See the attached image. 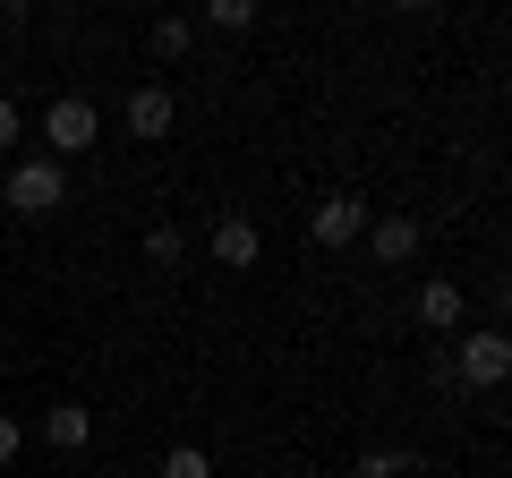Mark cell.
I'll return each mask as SVG.
<instances>
[{
	"instance_id": "1",
	"label": "cell",
	"mask_w": 512,
	"mask_h": 478,
	"mask_svg": "<svg viewBox=\"0 0 512 478\" xmlns=\"http://www.w3.org/2000/svg\"><path fill=\"white\" fill-rule=\"evenodd\" d=\"M0 197H9V214H18V222H52L60 205H69V163L26 154V163L9 171V188H0Z\"/></svg>"
},
{
	"instance_id": "2",
	"label": "cell",
	"mask_w": 512,
	"mask_h": 478,
	"mask_svg": "<svg viewBox=\"0 0 512 478\" xmlns=\"http://www.w3.org/2000/svg\"><path fill=\"white\" fill-rule=\"evenodd\" d=\"M103 146V111L86 103V94H52V111H43V154L52 163H77V154Z\"/></svg>"
},
{
	"instance_id": "3",
	"label": "cell",
	"mask_w": 512,
	"mask_h": 478,
	"mask_svg": "<svg viewBox=\"0 0 512 478\" xmlns=\"http://www.w3.org/2000/svg\"><path fill=\"white\" fill-rule=\"evenodd\" d=\"M453 376L461 385H478V393H495L512 376V342L495 325H478V333H461V359H453Z\"/></svg>"
},
{
	"instance_id": "4",
	"label": "cell",
	"mask_w": 512,
	"mask_h": 478,
	"mask_svg": "<svg viewBox=\"0 0 512 478\" xmlns=\"http://www.w3.org/2000/svg\"><path fill=\"white\" fill-rule=\"evenodd\" d=\"M359 231H367V197H350V188H333V197L308 205V239L316 248H350Z\"/></svg>"
},
{
	"instance_id": "5",
	"label": "cell",
	"mask_w": 512,
	"mask_h": 478,
	"mask_svg": "<svg viewBox=\"0 0 512 478\" xmlns=\"http://www.w3.org/2000/svg\"><path fill=\"white\" fill-rule=\"evenodd\" d=\"M120 129L137 137V146H154V137H171V129H180V94H171V86H137V94L120 103Z\"/></svg>"
},
{
	"instance_id": "6",
	"label": "cell",
	"mask_w": 512,
	"mask_h": 478,
	"mask_svg": "<svg viewBox=\"0 0 512 478\" xmlns=\"http://www.w3.org/2000/svg\"><path fill=\"white\" fill-rule=\"evenodd\" d=\"M205 248H214V265H222V274H248V265L265 257V231H256V214H222Z\"/></svg>"
},
{
	"instance_id": "7",
	"label": "cell",
	"mask_w": 512,
	"mask_h": 478,
	"mask_svg": "<svg viewBox=\"0 0 512 478\" xmlns=\"http://www.w3.org/2000/svg\"><path fill=\"white\" fill-rule=\"evenodd\" d=\"M367 248H376V257L384 265H410V257H419V248H427V231H419V222H410V214H367Z\"/></svg>"
},
{
	"instance_id": "8",
	"label": "cell",
	"mask_w": 512,
	"mask_h": 478,
	"mask_svg": "<svg viewBox=\"0 0 512 478\" xmlns=\"http://www.w3.org/2000/svg\"><path fill=\"white\" fill-rule=\"evenodd\" d=\"M419 325L427 333H461V282L453 274H427L419 282Z\"/></svg>"
},
{
	"instance_id": "9",
	"label": "cell",
	"mask_w": 512,
	"mask_h": 478,
	"mask_svg": "<svg viewBox=\"0 0 512 478\" xmlns=\"http://www.w3.org/2000/svg\"><path fill=\"white\" fill-rule=\"evenodd\" d=\"M43 444H52V453H86V444H94V410L86 402H60L52 419H43Z\"/></svg>"
},
{
	"instance_id": "10",
	"label": "cell",
	"mask_w": 512,
	"mask_h": 478,
	"mask_svg": "<svg viewBox=\"0 0 512 478\" xmlns=\"http://www.w3.org/2000/svg\"><path fill=\"white\" fill-rule=\"evenodd\" d=\"M146 265H154V274H180V265H188V231H180V222H154V231H146Z\"/></svg>"
},
{
	"instance_id": "11",
	"label": "cell",
	"mask_w": 512,
	"mask_h": 478,
	"mask_svg": "<svg viewBox=\"0 0 512 478\" xmlns=\"http://www.w3.org/2000/svg\"><path fill=\"white\" fill-rule=\"evenodd\" d=\"M163 478H214V453H205V444H171V453H163Z\"/></svg>"
},
{
	"instance_id": "12",
	"label": "cell",
	"mask_w": 512,
	"mask_h": 478,
	"mask_svg": "<svg viewBox=\"0 0 512 478\" xmlns=\"http://www.w3.org/2000/svg\"><path fill=\"white\" fill-rule=\"evenodd\" d=\"M205 18H214L222 35H248V26H256V0H205Z\"/></svg>"
},
{
	"instance_id": "13",
	"label": "cell",
	"mask_w": 512,
	"mask_h": 478,
	"mask_svg": "<svg viewBox=\"0 0 512 478\" xmlns=\"http://www.w3.org/2000/svg\"><path fill=\"white\" fill-rule=\"evenodd\" d=\"M410 470H419V461H410V453H384V444H376V453H359V478H410Z\"/></svg>"
},
{
	"instance_id": "14",
	"label": "cell",
	"mask_w": 512,
	"mask_h": 478,
	"mask_svg": "<svg viewBox=\"0 0 512 478\" xmlns=\"http://www.w3.org/2000/svg\"><path fill=\"white\" fill-rule=\"evenodd\" d=\"M188 52V18H154V60H180Z\"/></svg>"
},
{
	"instance_id": "15",
	"label": "cell",
	"mask_w": 512,
	"mask_h": 478,
	"mask_svg": "<svg viewBox=\"0 0 512 478\" xmlns=\"http://www.w3.org/2000/svg\"><path fill=\"white\" fill-rule=\"evenodd\" d=\"M18 453H26V427L9 419V410H0V470H9V461H18Z\"/></svg>"
},
{
	"instance_id": "16",
	"label": "cell",
	"mask_w": 512,
	"mask_h": 478,
	"mask_svg": "<svg viewBox=\"0 0 512 478\" xmlns=\"http://www.w3.org/2000/svg\"><path fill=\"white\" fill-rule=\"evenodd\" d=\"M18 129H26V120H18V103H9V94H0V154L18 146Z\"/></svg>"
},
{
	"instance_id": "17",
	"label": "cell",
	"mask_w": 512,
	"mask_h": 478,
	"mask_svg": "<svg viewBox=\"0 0 512 478\" xmlns=\"http://www.w3.org/2000/svg\"><path fill=\"white\" fill-rule=\"evenodd\" d=\"M9 18H26V0H0V26H9Z\"/></svg>"
}]
</instances>
